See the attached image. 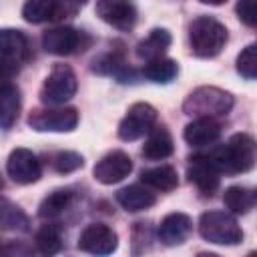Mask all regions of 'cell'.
Returning <instances> with one entry per match:
<instances>
[{
	"mask_svg": "<svg viewBox=\"0 0 257 257\" xmlns=\"http://www.w3.org/2000/svg\"><path fill=\"white\" fill-rule=\"evenodd\" d=\"M6 171H8L10 179L18 185L36 183L42 175L38 157L28 149H14L6 161Z\"/></svg>",
	"mask_w": 257,
	"mask_h": 257,
	"instance_id": "8",
	"label": "cell"
},
{
	"mask_svg": "<svg viewBox=\"0 0 257 257\" xmlns=\"http://www.w3.org/2000/svg\"><path fill=\"white\" fill-rule=\"evenodd\" d=\"M223 203L231 213L245 215L255 207V193L245 187H229L223 193Z\"/></svg>",
	"mask_w": 257,
	"mask_h": 257,
	"instance_id": "21",
	"label": "cell"
},
{
	"mask_svg": "<svg viewBox=\"0 0 257 257\" xmlns=\"http://www.w3.org/2000/svg\"><path fill=\"white\" fill-rule=\"evenodd\" d=\"M237 70L247 80H253L257 76V46L255 44H249L241 50V54L237 56Z\"/></svg>",
	"mask_w": 257,
	"mask_h": 257,
	"instance_id": "28",
	"label": "cell"
},
{
	"mask_svg": "<svg viewBox=\"0 0 257 257\" xmlns=\"http://www.w3.org/2000/svg\"><path fill=\"white\" fill-rule=\"evenodd\" d=\"M56 12H58V0H26V4L22 8L24 20L32 22V24L46 22V20L54 18Z\"/></svg>",
	"mask_w": 257,
	"mask_h": 257,
	"instance_id": "23",
	"label": "cell"
},
{
	"mask_svg": "<svg viewBox=\"0 0 257 257\" xmlns=\"http://www.w3.org/2000/svg\"><path fill=\"white\" fill-rule=\"evenodd\" d=\"M26 215L10 201L0 199V229H26Z\"/></svg>",
	"mask_w": 257,
	"mask_h": 257,
	"instance_id": "26",
	"label": "cell"
},
{
	"mask_svg": "<svg viewBox=\"0 0 257 257\" xmlns=\"http://www.w3.org/2000/svg\"><path fill=\"white\" fill-rule=\"evenodd\" d=\"M60 231L54 227V225H44L38 233H36V249L42 253V255H54L58 249H60Z\"/></svg>",
	"mask_w": 257,
	"mask_h": 257,
	"instance_id": "27",
	"label": "cell"
},
{
	"mask_svg": "<svg viewBox=\"0 0 257 257\" xmlns=\"http://www.w3.org/2000/svg\"><path fill=\"white\" fill-rule=\"evenodd\" d=\"M20 112V90L14 84L0 88V126L10 128Z\"/></svg>",
	"mask_w": 257,
	"mask_h": 257,
	"instance_id": "20",
	"label": "cell"
},
{
	"mask_svg": "<svg viewBox=\"0 0 257 257\" xmlns=\"http://www.w3.org/2000/svg\"><path fill=\"white\" fill-rule=\"evenodd\" d=\"M70 199H72V193H70V191H64V189L52 191V193H50L48 197H44V201L40 203L38 215H40L42 219H52V217L60 215V213L68 207Z\"/></svg>",
	"mask_w": 257,
	"mask_h": 257,
	"instance_id": "25",
	"label": "cell"
},
{
	"mask_svg": "<svg viewBox=\"0 0 257 257\" xmlns=\"http://www.w3.org/2000/svg\"><path fill=\"white\" fill-rule=\"evenodd\" d=\"M237 14L247 26H255L257 24V0H239Z\"/></svg>",
	"mask_w": 257,
	"mask_h": 257,
	"instance_id": "30",
	"label": "cell"
},
{
	"mask_svg": "<svg viewBox=\"0 0 257 257\" xmlns=\"http://www.w3.org/2000/svg\"><path fill=\"white\" fill-rule=\"evenodd\" d=\"M221 135V124L211 116H197L193 122L185 126V141L191 147H207L213 145Z\"/></svg>",
	"mask_w": 257,
	"mask_h": 257,
	"instance_id": "14",
	"label": "cell"
},
{
	"mask_svg": "<svg viewBox=\"0 0 257 257\" xmlns=\"http://www.w3.org/2000/svg\"><path fill=\"white\" fill-rule=\"evenodd\" d=\"M199 2H203V4H211V6H219V4H223V2H227V0H199Z\"/></svg>",
	"mask_w": 257,
	"mask_h": 257,
	"instance_id": "32",
	"label": "cell"
},
{
	"mask_svg": "<svg viewBox=\"0 0 257 257\" xmlns=\"http://www.w3.org/2000/svg\"><path fill=\"white\" fill-rule=\"evenodd\" d=\"M42 48L56 56H66L82 50V32L70 26H56L42 34Z\"/></svg>",
	"mask_w": 257,
	"mask_h": 257,
	"instance_id": "12",
	"label": "cell"
},
{
	"mask_svg": "<svg viewBox=\"0 0 257 257\" xmlns=\"http://www.w3.org/2000/svg\"><path fill=\"white\" fill-rule=\"evenodd\" d=\"M116 201L124 211L137 213V211H145V209L153 207L155 205V195L149 189L141 187V185H128V187H124L116 193Z\"/></svg>",
	"mask_w": 257,
	"mask_h": 257,
	"instance_id": "18",
	"label": "cell"
},
{
	"mask_svg": "<svg viewBox=\"0 0 257 257\" xmlns=\"http://www.w3.org/2000/svg\"><path fill=\"white\" fill-rule=\"evenodd\" d=\"M118 245L116 233L104 223L88 225L78 239V249L92 253V255H110Z\"/></svg>",
	"mask_w": 257,
	"mask_h": 257,
	"instance_id": "11",
	"label": "cell"
},
{
	"mask_svg": "<svg viewBox=\"0 0 257 257\" xmlns=\"http://www.w3.org/2000/svg\"><path fill=\"white\" fill-rule=\"evenodd\" d=\"M255 157H257L255 141L245 133L233 135L223 147L215 149L209 155V159L219 169V173H229V175L251 171L255 165Z\"/></svg>",
	"mask_w": 257,
	"mask_h": 257,
	"instance_id": "1",
	"label": "cell"
},
{
	"mask_svg": "<svg viewBox=\"0 0 257 257\" xmlns=\"http://www.w3.org/2000/svg\"><path fill=\"white\" fill-rule=\"evenodd\" d=\"M199 233L205 241L215 245H237L243 239V231L235 217L225 211H207L199 219Z\"/></svg>",
	"mask_w": 257,
	"mask_h": 257,
	"instance_id": "4",
	"label": "cell"
},
{
	"mask_svg": "<svg viewBox=\"0 0 257 257\" xmlns=\"http://www.w3.org/2000/svg\"><path fill=\"white\" fill-rule=\"evenodd\" d=\"M157 120V110L149 102H135L118 124V137L122 141H137L145 137Z\"/></svg>",
	"mask_w": 257,
	"mask_h": 257,
	"instance_id": "7",
	"label": "cell"
},
{
	"mask_svg": "<svg viewBox=\"0 0 257 257\" xmlns=\"http://www.w3.org/2000/svg\"><path fill=\"white\" fill-rule=\"evenodd\" d=\"M171 34L165 30V28H155L149 32V36H145L139 44H137V56L145 62L149 60H155V58H161L167 48L171 46Z\"/></svg>",
	"mask_w": 257,
	"mask_h": 257,
	"instance_id": "17",
	"label": "cell"
},
{
	"mask_svg": "<svg viewBox=\"0 0 257 257\" xmlns=\"http://www.w3.org/2000/svg\"><path fill=\"white\" fill-rule=\"evenodd\" d=\"M189 42L197 56L213 58L223 50L227 42V28L211 16H199L189 26Z\"/></svg>",
	"mask_w": 257,
	"mask_h": 257,
	"instance_id": "2",
	"label": "cell"
},
{
	"mask_svg": "<svg viewBox=\"0 0 257 257\" xmlns=\"http://www.w3.org/2000/svg\"><path fill=\"white\" fill-rule=\"evenodd\" d=\"M96 16L118 28V30H131L137 22V6L133 0H96Z\"/></svg>",
	"mask_w": 257,
	"mask_h": 257,
	"instance_id": "9",
	"label": "cell"
},
{
	"mask_svg": "<svg viewBox=\"0 0 257 257\" xmlns=\"http://www.w3.org/2000/svg\"><path fill=\"white\" fill-rule=\"evenodd\" d=\"M52 167L58 173H72V171L82 167V157L78 153H72V151H60L54 155Z\"/></svg>",
	"mask_w": 257,
	"mask_h": 257,
	"instance_id": "29",
	"label": "cell"
},
{
	"mask_svg": "<svg viewBox=\"0 0 257 257\" xmlns=\"http://www.w3.org/2000/svg\"><path fill=\"white\" fill-rule=\"evenodd\" d=\"M141 181L147 187H153L157 191H173L179 185V175H177V171L173 167L161 165V167H153V169L143 171Z\"/></svg>",
	"mask_w": 257,
	"mask_h": 257,
	"instance_id": "19",
	"label": "cell"
},
{
	"mask_svg": "<svg viewBox=\"0 0 257 257\" xmlns=\"http://www.w3.org/2000/svg\"><path fill=\"white\" fill-rule=\"evenodd\" d=\"M187 177L203 195H213L219 187L221 173L209 157H193L187 167Z\"/></svg>",
	"mask_w": 257,
	"mask_h": 257,
	"instance_id": "13",
	"label": "cell"
},
{
	"mask_svg": "<svg viewBox=\"0 0 257 257\" xmlns=\"http://www.w3.org/2000/svg\"><path fill=\"white\" fill-rule=\"evenodd\" d=\"M28 124L38 133H68L78 124V112L66 108H40L28 116Z\"/></svg>",
	"mask_w": 257,
	"mask_h": 257,
	"instance_id": "6",
	"label": "cell"
},
{
	"mask_svg": "<svg viewBox=\"0 0 257 257\" xmlns=\"http://www.w3.org/2000/svg\"><path fill=\"white\" fill-rule=\"evenodd\" d=\"M76 86V74L72 72V68L68 64H56L44 78L40 96L46 104H64L74 96Z\"/></svg>",
	"mask_w": 257,
	"mask_h": 257,
	"instance_id": "5",
	"label": "cell"
},
{
	"mask_svg": "<svg viewBox=\"0 0 257 257\" xmlns=\"http://www.w3.org/2000/svg\"><path fill=\"white\" fill-rule=\"evenodd\" d=\"M143 74L153 80V82H171L177 74H179V64L173 60V58H155V60H149L143 68Z\"/></svg>",
	"mask_w": 257,
	"mask_h": 257,
	"instance_id": "22",
	"label": "cell"
},
{
	"mask_svg": "<svg viewBox=\"0 0 257 257\" xmlns=\"http://www.w3.org/2000/svg\"><path fill=\"white\" fill-rule=\"evenodd\" d=\"M173 137L165 126H157L149 131V139L143 145V157L151 161H161L173 155Z\"/></svg>",
	"mask_w": 257,
	"mask_h": 257,
	"instance_id": "16",
	"label": "cell"
},
{
	"mask_svg": "<svg viewBox=\"0 0 257 257\" xmlns=\"http://www.w3.org/2000/svg\"><path fill=\"white\" fill-rule=\"evenodd\" d=\"M191 229L193 223L185 213H171L159 225V239L165 245H179L189 237Z\"/></svg>",
	"mask_w": 257,
	"mask_h": 257,
	"instance_id": "15",
	"label": "cell"
},
{
	"mask_svg": "<svg viewBox=\"0 0 257 257\" xmlns=\"http://www.w3.org/2000/svg\"><path fill=\"white\" fill-rule=\"evenodd\" d=\"M26 36L20 30L14 28H0V54L2 56H10V58H18L26 52Z\"/></svg>",
	"mask_w": 257,
	"mask_h": 257,
	"instance_id": "24",
	"label": "cell"
},
{
	"mask_svg": "<svg viewBox=\"0 0 257 257\" xmlns=\"http://www.w3.org/2000/svg\"><path fill=\"white\" fill-rule=\"evenodd\" d=\"M233 96L217 86H199L183 102V110L191 116H223L233 108Z\"/></svg>",
	"mask_w": 257,
	"mask_h": 257,
	"instance_id": "3",
	"label": "cell"
},
{
	"mask_svg": "<svg viewBox=\"0 0 257 257\" xmlns=\"http://www.w3.org/2000/svg\"><path fill=\"white\" fill-rule=\"evenodd\" d=\"M133 171V161L124 151H110L106 153L92 169V175L102 185H114L128 177Z\"/></svg>",
	"mask_w": 257,
	"mask_h": 257,
	"instance_id": "10",
	"label": "cell"
},
{
	"mask_svg": "<svg viewBox=\"0 0 257 257\" xmlns=\"http://www.w3.org/2000/svg\"><path fill=\"white\" fill-rule=\"evenodd\" d=\"M16 72H18V64H16V60L10 58V56H2V54H0V88L12 84L10 80L14 78Z\"/></svg>",
	"mask_w": 257,
	"mask_h": 257,
	"instance_id": "31",
	"label": "cell"
}]
</instances>
